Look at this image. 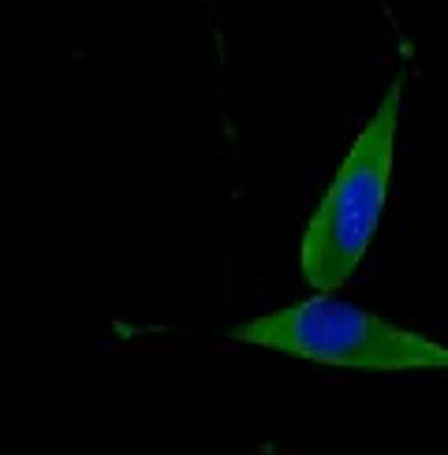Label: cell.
Here are the masks:
<instances>
[{
  "label": "cell",
  "mask_w": 448,
  "mask_h": 455,
  "mask_svg": "<svg viewBox=\"0 0 448 455\" xmlns=\"http://www.w3.org/2000/svg\"><path fill=\"white\" fill-rule=\"evenodd\" d=\"M232 344L292 355L303 363L359 373H434L448 370V347L415 329L332 295H310L292 307L258 314L228 332Z\"/></svg>",
  "instance_id": "cell-2"
},
{
  "label": "cell",
  "mask_w": 448,
  "mask_h": 455,
  "mask_svg": "<svg viewBox=\"0 0 448 455\" xmlns=\"http://www.w3.org/2000/svg\"><path fill=\"white\" fill-rule=\"evenodd\" d=\"M404 108V75H392L385 98L363 124L348 157L336 168L325 198L299 243V273L317 295H332L363 265L388 202L392 164H396V135Z\"/></svg>",
  "instance_id": "cell-1"
}]
</instances>
